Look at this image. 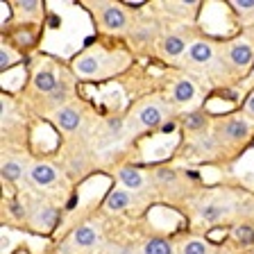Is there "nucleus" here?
<instances>
[{
    "label": "nucleus",
    "instance_id": "obj_1",
    "mask_svg": "<svg viewBox=\"0 0 254 254\" xmlns=\"http://www.w3.org/2000/svg\"><path fill=\"white\" fill-rule=\"evenodd\" d=\"M98 9H100V23L107 30H125L127 27V14L123 7L111 5V2H98Z\"/></svg>",
    "mask_w": 254,
    "mask_h": 254
},
{
    "label": "nucleus",
    "instance_id": "obj_2",
    "mask_svg": "<svg viewBox=\"0 0 254 254\" xmlns=\"http://www.w3.org/2000/svg\"><path fill=\"white\" fill-rule=\"evenodd\" d=\"M75 73L82 75V77H98L102 73V59L98 55H82V57L75 62Z\"/></svg>",
    "mask_w": 254,
    "mask_h": 254
},
{
    "label": "nucleus",
    "instance_id": "obj_3",
    "mask_svg": "<svg viewBox=\"0 0 254 254\" xmlns=\"http://www.w3.org/2000/svg\"><path fill=\"white\" fill-rule=\"evenodd\" d=\"M186 57H189L190 64H195V66H206L213 59V48H211V43H206V41H193L189 46Z\"/></svg>",
    "mask_w": 254,
    "mask_h": 254
},
{
    "label": "nucleus",
    "instance_id": "obj_4",
    "mask_svg": "<svg viewBox=\"0 0 254 254\" xmlns=\"http://www.w3.org/2000/svg\"><path fill=\"white\" fill-rule=\"evenodd\" d=\"M227 57H229V62H232L236 68H248L250 64H252V59H254V50H252L250 43L238 41V43H234V46L229 48Z\"/></svg>",
    "mask_w": 254,
    "mask_h": 254
},
{
    "label": "nucleus",
    "instance_id": "obj_5",
    "mask_svg": "<svg viewBox=\"0 0 254 254\" xmlns=\"http://www.w3.org/2000/svg\"><path fill=\"white\" fill-rule=\"evenodd\" d=\"M118 180L123 182L127 190H141L145 186V177L138 168H132V166H125V168L118 170Z\"/></svg>",
    "mask_w": 254,
    "mask_h": 254
},
{
    "label": "nucleus",
    "instance_id": "obj_6",
    "mask_svg": "<svg viewBox=\"0 0 254 254\" xmlns=\"http://www.w3.org/2000/svg\"><path fill=\"white\" fill-rule=\"evenodd\" d=\"M250 134V125L243 118H232L222 125V136L229 138V141H243Z\"/></svg>",
    "mask_w": 254,
    "mask_h": 254
},
{
    "label": "nucleus",
    "instance_id": "obj_7",
    "mask_svg": "<svg viewBox=\"0 0 254 254\" xmlns=\"http://www.w3.org/2000/svg\"><path fill=\"white\" fill-rule=\"evenodd\" d=\"M30 177L39 186H50L57 182V173H55L53 166H48V164H34L30 168Z\"/></svg>",
    "mask_w": 254,
    "mask_h": 254
},
{
    "label": "nucleus",
    "instance_id": "obj_8",
    "mask_svg": "<svg viewBox=\"0 0 254 254\" xmlns=\"http://www.w3.org/2000/svg\"><path fill=\"white\" fill-rule=\"evenodd\" d=\"M138 121H141V125H145V127H159L161 121H164V109L159 105H154V102L143 105L141 111H138Z\"/></svg>",
    "mask_w": 254,
    "mask_h": 254
},
{
    "label": "nucleus",
    "instance_id": "obj_9",
    "mask_svg": "<svg viewBox=\"0 0 254 254\" xmlns=\"http://www.w3.org/2000/svg\"><path fill=\"white\" fill-rule=\"evenodd\" d=\"M134 202V197H132V193H129V190H123V189H116V190H111L109 193V197H107V209H109V211H125L127 206L132 204Z\"/></svg>",
    "mask_w": 254,
    "mask_h": 254
},
{
    "label": "nucleus",
    "instance_id": "obj_10",
    "mask_svg": "<svg viewBox=\"0 0 254 254\" xmlns=\"http://www.w3.org/2000/svg\"><path fill=\"white\" fill-rule=\"evenodd\" d=\"M57 123L62 129H66V132H73V129H77L79 123H82V114H79L77 109H70V107H64V109L57 111Z\"/></svg>",
    "mask_w": 254,
    "mask_h": 254
},
{
    "label": "nucleus",
    "instance_id": "obj_11",
    "mask_svg": "<svg viewBox=\"0 0 254 254\" xmlns=\"http://www.w3.org/2000/svg\"><path fill=\"white\" fill-rule=\"evenodd\" d=\"M95 241H98V229L91 225H82L73 232V243L77 248H91V245H95Z\"/></svg>",
    "mask_w": 254,
    "mask_h": 254
},
{
    "label": "nucleus",
    "instance_id": "obj_12",
    "mask_svg": "<svg viewBox=\"0 0 254 254\" xmlns=\"http://www.w3.org/2000/svg\"><path fill=\"white\" fill-rule=\"evenodd\" d=\"M195 98V84L190 79H177L173 86V100L175 102H190Z\"/></svg>",
    "mask_w": 254,
    "mask_h": 254
},
{
    "label": "nucleus",
    "instance_id": "obj_13",
    "mask_svg": "<svg viewBox=\"0 0 254 254\" xmlns=\"http://www.w3.org/2000/svg\"><path fill=\"white\" fill-rule=\"evenodd\" d=\"M34 86L39 91H43V93H50V91L57 89V77H55L53 70H39L34 75Z\"/></svg>",
    "mask_w": 254,
    "mask_h": 254
},
{
    "label": "nucleus",
    "instance_id": "obj_14",
    "mask_svg": "<svg viewBox=\"0 0 254 254\" xmlns=\"http://www.w3.org/2000/svg\"><path fill=\"white\" fill-rule=\"evenodd\" d=\"M164 50H166V55H170V57H180V55L186 50V39L177 37V34H170V37H166V41H164Z\"/></svg>",
    "mask_w": 254,
    "mask_h": 254
},
{
    "label": "nucleus",
    "instance_id": "obj_15",
    "mask_svg": "<svg viewBox=\"0 0 254 254\" xmlns=\"http://www.w3.org/2000/svg\"><path fill=\"white\" fill-rule=\"evenodd\" d=\"M234 241L241 245H252L254 243V229L250 225H236L234 227Z\"/></svg>",
    "mask_w": 254,
    "mask_h": 254
},
{
    "label": "nucleus",
    "instance_id": "obj_16",
    "mask_svg": "<svg viewBox=\"0 0 254 254\" xmlns=\"http://www.w3.org/2000/svg\"><path fill=\"white\" fill-rule=\"evenodd\" d=\"M145 254H173V248L164 238H152L145 243Z\"/></svg>",
    "mask_w": 254,
    "mask_h": 254
},
{
    "label": "nucleus",
    "instance_id": "obj_17",
    "mask_svg": "<svg viewBox=\"0 0 254 254\" xmlns=\"http://www.w3.org/2000/svg\"><path fill=\"white\" fill-rule=\"evenodd\" d=\"M2 177L9 182H16L23 177V166L18 164V161H14V159H9V161H5L2 164Z\"/></svg>",
    "mask_w": 254,
    "mask_h": 254
},
{
    "label": "nucleus",
    "instance_id": "obj_18",
    "mask_svg": "<svg viewBox=\"0 0 254 254\" xmlns=\"http://www.w3.org/2000/svg\"><path fill=\"white\" fill-rule=\"evenodd\" d=\"M200 216L204 218L206 222H216V220H220V218H222V206H220V204H213V202H209V204L202 206Z\"/></svg>",
    "mask_w": 254,
    "mask_h": 254
},
{
    "label": "nucleus",
    "instance_id": "obj_19",
    "mask_svg": "<svg viewBox=\"0 0 254 254\" xmlns=\"http://www.w3.org/2000/svg\"><path fill=\"white\" fill-rule=\"evenodd\" d=\"M55 220H57V213H55V209H43V211L39 213L37 218H34L37 227H41V225H43V229H50L55 225Z\"/></svg>",
    "mask_w": 254,
    "mask_h": 254
},
{
    "label": "nucleus",
    "instance_id": "obj_20",
    "mask_svg": "<svg viewBox=\"0 0 254 254\" xmlns=\"http://www.w3.org/2000/svg\"><path fill=\"white\" fill-rule=\"evenodd\" d=\"M184 125H186V129H190V132H197V129H202L204 127V116L202 114H186L184 116Z\"/></svg>",
    "mask_w": 254,
    "mask_h": 254
},
{
    "label": "nucleus",
    "instance_id": "obj_21",
    "mask_svg": "<svg viewBox=\"0 0 254 254\" xmlns=\"http://www.w3.org/2000/svg\"><path fill=\"white\" fill-rule=\"evenodd\" d=\"M16 59H18V57L11 53V48H9V46H2V50H0V68L7 70L11 64L16 62Z\"/></svg>",
    "mask_w": 254,
    "mask_h": 254
},
{
    "label": "nucleus",
    "instance_id": "obj_22",
    "mask_svg": "<svg viewBox=\"0 0 254 254\" xmlns=\"http://www.w3.org/2000/svg\"><path fill=\"white\" fill-rule=\"evenodd\" d=\"M184 254H209V248L202 241H189L184 245Z\"/></svg>",
    "mask_w": 254,
    "mask_h": 254
},
{
    "label": "nucleus",
    "instance_id": "obj_23",
    "mask_svg": "<svg viewBox=\"0 0 254 254\" xmlns=\"http://www.w3.org/2000/svg\"><path fill=\"white\" fill-rule=\"evenodd\" d=\"M21 5V11H25V14H37L41 7H39V2H34V0H25V2H18Z\"/></svg>",
    "mask_w": 254,
    "mask_h": 254
},
{
    "label": "nucleus",
    "instance_id": "obj_24",
    "mask_svg": "<svg viewBox=\"0 0 254 254\" xmlns=\"http://www.w3.org/2000/svg\"><path fill=\"white\" fill-rule=\"evenodd\" d=\"M157 180H159V182H175V170L159 168V170H157Z\"/></svg>",
    "mask_w": 254,
    "mask_h": 254
},
{
    "label": "nucleus",
    "instance_id": "obj_25",
    "mask_svg": "<svg viewBox=\"0 0 254 254\" xmlns=\"http://www.w3.org/2000/svg\"><path fill=\"white\" fill-rule=\"evenodd\" d=\"M234 5H236L238 9L250 11V9H254V0H238V2H234Z\"/></svg>",
    "mask_w": 254,
    "mask_h": 254
},
{
    "label": "nucleus",
    "instance_id": "obj_26",
    "mask_svg": "<svg viewBox=\"0 0 254 254\" xmlns=\"http://www.w3.org/2000/svg\"><path fill=\"white\" fill-rule=\"evenodd\" d=\"M53 100L55 102H64V100H66V91H64V89H55L53 91Z\"/></svg>",
    "mask_w": 254,
    "mask_h": 254
},
{
    "label": "nucleus",
    "instance_id": "obj_27",
    "mask_svg": "<svg viewBox=\"0 0 254 254\" xmlns=\"http://www.w3.org/2000/svg\"><path fill=\"white\" fill-rule=\"evenodd\" d=\"M245 109H248V114L254 118V93L248 98V102H245Z\"/></svg>",
    "mask_w": 254,
    "mask_h": 254
},
{
    "label": "nucleus",
    "instance_id": "obj_28",
    "mask_svg": "<svg viewBox=\"0 0 254 254\" xmlns=\"http://www.w3.org/2000/svg\"><path fill=\"white\" fill-rule=\"evenodd\" d=\"M118 127H121V121H118V118H116V121H109V129H114V132H116Z\"/></svg>",
    "mask_w": 254,
    "mask_h": 254
},
{
    "label": "nucleus",
    "instance_id": "obj_29",
    "mask_svg": "<svg viewBox=\"0 0 254 254\" xmlns=\"http://www.w3.org/2000/svg\"><path fill=\"white\" fill-rule=\"evenodd\" d=\"M173 127H175L173 123H168V125H164V127H161V129H164V132H170V129H173Z\"/></svg>",
    "mask_w": 254,
    "mask_h": 254
}]
</instances>
